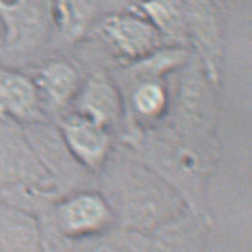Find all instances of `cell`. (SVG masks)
Masks as SVG:
<instances>
[{
	"mask_svg": "<svg viewBox=\"0 0 252 252\" xmlns=\"http://www.w3.org/2000/svg\"><path fill=\"white\" fill-rule=\"evenodd\" d=\"M56 0H0L6 45L1 64L21 68L53 42L57 30Z\"/></svg>",
	"mask_w": 252,
	"mask_h": 252,
	"instance_id": "cell-1",
	"label": "cell"
},
{
	"mask_svg": "<svg viewBox=\"0 0 252 252\" xmlns=\"http://www.w3.org/2000/svg\"><path fill=\"white\" fill-rule=\"evenodd\" d=\"M56 183L31 148L22 125L0 120V196L1 201L42 200Z\"/></svg>",
	"mask_w": 252,
	"mask_h": 252,
	"instance_id": "cell-2",
	"label": "cell"
},
{
	"mask_svg": "<svg viewBox=\"0 0 252 252\" xmlns=\"http://www.w3.org/2000/svg\"><path fill=\"white\" fill-rule=\"evenodd\" d=\"M108 53L124 62H137L161 50L162 36L150 22L136 16L106 18L94 29Z\"/></svg>",
	"mask_w": 252,
	"mask_h": 252,
	"instance_id": "cell-3",
	"label": "cell"
},
{
	"mask_svg": "<svg viewBox=\"0 0 252 252\" xmlns=\"http://www.w3.org/2000/svg\"><path fill=\"white\" fill-rule=\"evenodd\" d=\"M0 120L22 126L47 122L30 74L0 63Z\"/></svg>",
	"mask_w": 252,
	"mask_h": 252,
	"instance_id": "cell-4",
	"label": "cell"
},
{
	"mask_svg": "<svg viewBox=\"0 0 252 252\" xmlns=\"http://www.w3.org/2000/svg\"><path fill=\"white\" fill-rule=\"evenodd\" d=\"M35 82L45 117L64 111L73 104L82 82L77 68L64 59L41 63L30 74Z\"/></svg>",
	"mask_w": 252,
	"mask_h": 252,
	"instance_id": "cell-5",
	"label": "cell"
},
{
	"mask_svg": "<svg viewBox=\"0 0 252 252\" xmlns=\"http://www.w3.org/2000/svg\"><path fill=\"white\" fill-rule=\"evenodd\" d=\"M59 131L65 145L79 163L96 168L107 153V128L76 112L63 116Z\"/></svg>",
	"mask_w": 252,
	"mask_h": 252,
	"instance_id": "cell-6",
	"label": "cell"
},
{
	"mask_svg": "<svg viewBox=\"0 0 252 252\" xmlns=\"http://www.w3.org/2000/svg\"><path fill=\"white\" fill-rule=\"evenodd\" d=\"M123 96L113 80L95 73L82 82L74 104L75 112L107 128L120 118Z\"/></svg>",
	"mask_w": 252,
	"mask_h": 252,
	"instance_id": "cell-7",
	"label": "cell"
},
{
	"mask_svg": "<svg viewBox=\"0 0 252 252\" xmlns=\"http://www.w3.org/2000/svg\"><path fill=\"white\" fill-rule=\"evenodd\" d=\"M39 237L35 218L0 200V252H39Z\"/></svg>",
	"mask_w": 252,
	"mask_h": 252,
	"instance_id": "cell-8",
	"label": "cell"
},
{
	"mask_svg": "<svg viewBox=\"0 0 252 252\" xmlns=\"http://www.w3.org/2000/svg\"><path fill=\"white\" fill-rule=\"evenodd\" d=\"M56 218L64 232L84 233L105 221L107 208L101 197L93 194H80L61 203L56 210Z\"/></svg>",
	"mask_w": 252,
	"mask_h": 252,
	"instance_id": "cell-9",
	"label": "cell"
},
{
	"mask_svg": "<svg viewBox=\"0 0 252 252\" xmlns=\"http://www.w3.org/2000/svg\"><path fill=\"white\" fill-rule=\"evenodd\" d=\"M5 45H6V35H5V29L0 21V63H2L5 55Z\"/></svg>",
	"mask_w": 252,
	"mask_h": 252,
	"instance_id": "cell-10",
	"label": "cell"
}]
</instances>
